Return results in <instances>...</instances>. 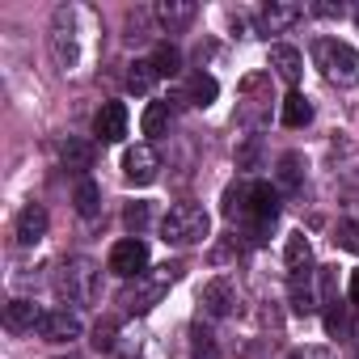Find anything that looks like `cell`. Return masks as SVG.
<instances>
[{"instance_id":"cell-1","label":"cell","mask_w":359,"mask_h":359,"mask_svg":"<svg viewBox=\"0 0 359 359\" xmlns=\"http://www.w3.org/2000/svg\"><path fill=\"white\" fill-rule=\"evenodd\" d=\"M313 64L321 68V76L338 89L359 85V51L342 39H317L313 43Z\"/></svg>"},{"instance_id":"cell-2","label":"cell","mask_w":359,"mask_h":359,"mask_svg":"<svg viewBox=\"0 0 359 359\" xmlns=\"http://www.w3.org/2000/svg\"><path fill=\"white\" fill-rule=\"evenodd\" d=\"M208 233H212V216L199 203H177L161 220L165 245H199V241H208Z\"/></svg>"},{"instance_id":"cell-3","label":"cell","mask_w":359,"mask_h":359,"mask_svg":"<svg viewBox=\"0 0 359 359\" xmlns=\"http://www.w3.org/2000/svg\"><path fill=\"white\" fill-rule=\"evenodd\" d=\"M55 292H60L68 304H85V300H93V292H97V271H93V262H85V258H68V262L60 266V275H55Z\"/></svg>"},{"instance_id":"cell-4","label":"cell","mask_w":359,"mask_h":359,"mask_svg":"<svg viewBox=\"0 0 359 359\" xmlns=\"http://www.w3.org/2000/svg\"><path fill=\"white\" fill-rule=\"evenodd\" d=\"M177 279V266H156L152 275L144 271V275H135V287H127L123 292V304L127 309H135V313H148L152 304H161V296L169 292V283Z\"/></svg>"},{"instance_id":"cell-5","label":"cell","mask_w":359,"mask_h":359,"mask_svg":"<svg viewBox=\"0 0 359 359\" xmlns=\"http://www.w3.org/2000/svg\"><path fill=\"white\" fill-rule=\"evenodd\" d=\"M156 173H161V156H156L152 144H131L123 152V177L131 187H152Z\"/></svg>"},{"instance_id":"cell-6","label":"cell","mask_w":359,"mask_h":359,"mask_svg":"<svg viewBox=\"0 0 359 359\" xmlns=\"http://www.w3.org/2000/svg\"><path fill=\"white\" fill-rule=\"evenodd\" d=\"M76 13L72 9H60L55 13V26H51V55L60 68H76L81 64V47H76Z\"/></svg>"},{"instance_id":"cell-7","label":"cell","mask_w":359,"mask_h":359,"mask_svg":"<svg viewBox=\"0 0 359 359\" xmlns=\"http://www.w3.org/2000/svg\"><path fill=\"white\" fill-rule=\"evenodd\" d=\"M110 271H114L118 279L144 275V271H148V245H144L140 237H123V241L110 250Z\"/></svg>"},{"instance_id":"cell-8","label":"cell","mask_w":359,"mask_h":359,"mask_svg":"<svg viewBox=\"0 0 359 359\" xmlns=\"http://www.w3.org/2000/svg\"><path fill=\"white\" fill-rule=\"evenodd\" d=\"M250 216H254V233H266L279 220V191L271 182H254L250 187Z\"/></svg>"},{"instance_id":"cell-9","label":"cell","mask_w":359,"mask_h":359,"mask_svg":"<svg viewBox=\"0 0 359 359\" xmlns=\"http://www.w3.org/2000/svg\"><path fill=\"white\" fill-rule=\"evenodd\" d=\"M93 135L102 144H118L127 135V106L123 102H106L97 114H93Z\"/></svg>"},{"instance_id":"cell-10","label":"cell","mask_w":359,"mask_h":359,"mask_svg":"<svg viewBox=\"0 0 359 359\" xmlns=\"http://www.w3.org/2000/svg\"><path fill=\"white\" fill-rule=\"evenodd\" d=\"M81 330L85 325L72 309H51V313H43V325H39V334L47 342H72V338H81Z\"/></svg>"},{"instance_id":"cell-11","label":"cell","mask_w":359,"mask_h":359,"mask_svg":"<svg viewBox=\"0 0 359 359\" xmlns=\"http://www.w3.org/2000/svg\"><path fill=\"white\" fill-rule=\"evenodd\" d=\"M300 18H304L300 5H292V0H271V5L258 13V30H262V34H283V30L296 26Z\"/></svg>"},{"instance_id":"cell-12","label":"cell","mask_w":359,"mask_h":359,"mask_svg":"<svg viewBox=\"0 0 359 359\" xmlns=\"http://www.w3.org/2000/svg\"><path fill=\"white\" fill-rule=\"evenodd\" d=\"M199 304L212 313V317H229L233 313V304H237V287L220 275V279H208L203 283V292H199Z\"/></svg>"},{"instance_id":"cell-13","label":"cell","mask_w":359,"mask_h":359,"mask_svg":"<svg viewBox=\"0 0 359 359\" xmlns=\"http://www.w3.org/2000/svg\"><path fill=\"white\" fill-rule=\"evenodd\" d=\"M43 325V309L34 300H9L5 304V330L9 334H34Z\"/></svg>"},{"instance_id":"cell-14","label":"cell","mask_w":359,"mask_h":359,"mask_svg":"<svg viewBox=\"0 0 359 359\" xmlns=\"http://www.w3.org/2000/svg\"><path fill=\"white\" fill-rule=\"evenodd\" d=\"M195 0H161L156 5V22H161V30H169V34H177V30H187L191 22H195Z\"/></svg>"},{"instance_id":"cell-15","label":"cell","mask_w":359,"mask_h":359,"mask_svg":"<svg viewBox=\"0 0 359 359\" xmlns=\"http://www.w3.org/2000/svg\"><path fill=\"white\" fill-rule=\"evenodd\" d=\"M60 161H64V169H72V173H89V169H93V161H97V148H93V140L68 135V140H64V148H60Z\"/></svg>"},{"instance_id":"cell-16","label":"cell","mask_w":359,"mask_h":359,"mask_svg":"<svg viewBox=\"0 0 359 359\" xmlns=\"http://www.w3.org/2000/svg\"><path fill=\"white\" fill-rule=\"evenodd\" d=\"M13 237H18V245H39V241L47 237V212H43L39 203L22 208V216H18V229H13Z\"/></svg>"},{"instance_id":"cell-17","label":"cell","mask_w":359,"mask_h":359,"mask_svg":"<svg viewBox=\"0 0 359 359\" xmlns=\"http://www.w3.org/2000/svg\"><path fill=\"white\" fill-rule=\"evenodd\" d=\"M271 68H275L287 85H296L300 72H304V55H300L296 47H287V43H275V47H271Z\"/></svg>"},{"instance_id":"cell-18","label":"cell","mask_w":359,"mask_h":359,"mask_svg":"<svg viewBox=\"0 0 359 359\" xmlns=\"http://www.w3.org/2000/svg\"><path fill=\"white\" fill-rule=\"evenodd\" d=\"M283 258H287V271H292V275H309V271H313V245H309V237H304V233H292Z\"/></svg>"},{"instance_id":"cell-19","label":"cell","mask_w":359,"mask_h":359,"mask_svg":"<svg viewBox=\"0 0 359 359\" xmlns=\"http://www.w3.org/2000/svg\"><path fill=\"white\" fill-rule=\"evenodd\" d=\"M216 93H220L216 76H212V72H195L191 85H187V93H182V102H187V106H212Z\"/></svg>"},{"instance_id":"cell-20","label":"cell","mask_w":359,"mask_h":359,"mask_svg":"<svg viewBox=\"0 0 359 359\" xmlns=\"http://www.w3.org/2000/svg\"><path fill=\"white\" fill-rule=\"evenodd\" d=\"M72 208H76V216H97L102 212V187L97 182H89V177H81V187H76V195H72Z\"/></svg>"},{"instance_id":"cell-21","label":"cell","mask_w":359,"mask_h":359,"mask_svg":"<svg viewBox=\"0 0 359 359\" xmlns=\"http://www.w3.org/2000/svg\"><path fill=\"white\" fill-rule=\"evenodd\" d=\"M283 123H287V127H304V123H313V102H309L304 93L292 89V93L283 97Z\"/></svg>"},{"instance_id":"cell-22","label":"cell","mask_w":359,"mask_h":359,"mask_svg":"<svg viewBox=\"0 0 359 359\" xmlns=\"http://www.w3.org/2000/svg\"><path fill=\"white\" fill-rule=\"evenodd\" d=\"M287 296H292V313H300V317L317 313V296H313V287H309V275H292Z\"/></svg>"},{"instance_id":"cell-23","label":"cell","mask_w":359,"mask_h":359,"mask_svg":"<svg viewBox=\"0 0 359 359\" xmlns=\"http://www.w3.org/2000/svg\"><path fill=\"white\" fill-rule=\"evenodd\" d=\"M156 76H161V72H156V64H152V60H135V64H131V72H127V89H131V93H152Z\"/></svg>"},{"instance_id":"cell-24","label":"cell","mask_w":359,"mask_h":359,"mask_svg":"<svg viewBox=\"0 0 359 359\" xmlns=\"http://www.w3.org/2000/svg\"><path fill=\"white\" fill-rule=\"evenodd\" d=\"M300 182H304V156H300V152L279 156V187H283V191H296Z\"/></svg>"},{"instance_id":"cell-25","label":"cell","mask_w":359,"mask_h":359,"mask_svg":"<svg viewBox=\"0 0 359 359\" xmlns=\"http://www.w3.org/2000/svg\"><path fill=\"white\" fill-rule=\"evenodd\" d=\"M152 64H156L161 76H177V72H182V51H177L173 43H161V47L152 51Z\"/></svg>"},{"instance_id":"cell-26","label":"cell","mask_w":359,"mask_h":359,"mask_svg":"<svg viewBox=\"0 0 359 359\" xmlns=\"http://www.w3.org/2000/svg\"><path fill=\"white\" fill-rule=\"evenodd\" d=\"M250 187H254V182H250ZM250 187L237 182V187L224 191V216H229V220H237L241 212H250Z\"/></svg>"},{"instance_id":"cell-27","label":"cell","mask_w":359,"mask_h":359,"mask_svg":"<svg viewBox=\"0 0 359 359\" xmlns=\"http://www.w3.org/2000/svg\"><path fill=\"white\" fill-rule=\"evenodd\" d=\"M123 224H127V233H135V237H140V233L152 224V203H144V199H140V203H127Z\"/></svg>"},{"instance_id":"cell-28","label":"cell","mask_w":359,"mask_h":359,"mask_svg":"<svg viewBox=\"0 0 359 359\" xmlns=\"http://www.w3.org/2000/svg\"><path fill=\"white\" fill-rule=\"evenodd\" d=\"M169 127V106L165 102H148V110H144V135H161Z\"/></svg>"},{"instance_id":"cell-29","label":"cell","mask_w":359,"mask_h":359,"mask_svg":"<svg viewBox=\"0 0 359 359\" xmlns=\"http://www.w3.org/2000/svg\"><path fill=\"white\" fill-rule=\"evenodd\" d=\"M191 355H195V359H220L216 338H212L203 325H195V330H191Z\"/></svg>"},{"instance_id":"cell-30","label":"cell","mask_w":359,"mask_h":359,"mask_svg":"<svg viewBox=\"0 0 359 359\" xmlns=\"http://www.w3.org/2000/svg\"><path fill=\"white\" fill-rule=\"evenodd\" d=\"M351 330V321H346V309L334 300V304H325V334H346Z\"/></svg>"},{"instance_id":"cell-31","label":"cell","mask_w":359,"mask_h":359,"mask_svg":"<svg viewBox=\"0 0 359 359\" xmlns=\"http://www.w3.org/2000/svg\"><path fill=\"white\" fill-rule=\"evenodd\" d=\"M334 241H338L342 250L359 254V224H355V220H342V224H338V237H334Z\"/></svg>"},{"instance_id":"cell-32","label":"cell","mask_w":359,"mask_h":359,"mask_svg":"<svg viewBox=\"0 0 359 359\" xmlns=\"http://www.w3.org/2000/svg\"><path fill=\"white\" fill-rule=\"evenodd\" d=\"M93 346H97V351H110V346H114V321H97V330H93Z\"/></svg>"},{"instance_id":"cell-33","label":"cell","mask_w":359,"mask_h":359,"mask_svg":"<svg viewBox=\"0 0 359 359\" xmlns=\"http://www.w3.org/2000/svg\"><path fill=\"white\" fill-rule=\"evenodd\" d=\"M321 18H342V5H317Z\"/></svg>"},{"instance_id":"cell-34","label":"cell","mask_w":359,"mask_h":359,"mask_svg":"<svg viewBox=\"0 0 359 359\" xmlns=\"http://www.w3.org/2000/svg\"><path fill=\"white\" fill-rule=\"evenodd\" d=\"M346 292H351V304H359V271H351V287Z\"/></svg>"},{"instance_id":"cell-35","label":"cell","mask_w":359,"mask_h":359,"mask_svg":"<svg viewBox=\"0 0 359 359\" xmlns=\"http://www.w3.org/2000/svg\"><path fill=\"white\" fill-rule=\"evenodd\" d=\"M355 22H359V9H355Z\"/></svg>"},{"instance_id":"cell-36","label":"cell","mask_w":359,"mask_h":359,"mask_svg":"<svg viewBox=\"0 0 359 359\" xmlns=\"http://www.w3.org/2000/svg\"><path fill=\"white\" fill-rule=\"evenodd\" d=\"M355 334H359V325H355Z\"/></svg>"},{"instance_id":"cell-37","label":"cell","mask_w":359,"mask_h":359,"mask_svg":"<svg viewBox=\"0 0 359 359\" xmlns=\"http://www.w3.org/2000/svg\"><path fill=\"white\" fill-rule=\"evenodd\" d=\"M355 359H359V355H355Z\"/></svg>"}]
</instances>
